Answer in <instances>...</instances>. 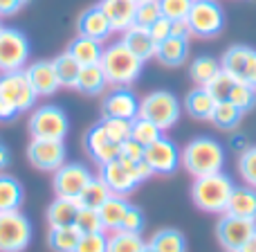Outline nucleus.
<instances>
[{
    "label": "nucleus",
    "mask_w": 256,
    "mask_h": 252,
    "mask_svg": "<svg viewBox=\"0 0 256 252\" xmlns=\"http://www.w3.org/2000/svg\"><path fill=\"white\" fill-rule=\"evenodd\" d=\"M142 66H144V61L126 48L124 41H115L108 48H104L102 70L106 75L108 86H112V88H128V86H132L140 79Z\"/></svg>",
    "instance_id": "1"
},
{
    "label": "nucleus",
    "mask_w": 256,
    "mask_h": 252,
    "mask_svg": "<svg viewBox=\"0 0 256 252\" xmlns=\"http://www.w3.org/2000/svg\"><path fill=\"white\" fill-rule=\"evenodd\" d=\"M182 167L194 178L220 173L222 167H225V149L214 137H194L182 149Z\"/></svg>",
    "instance_id": "2"
},
{
    "label": "nucleus",
    "mask_w": 256,
    "mask_h": 252,
    "mask_svg": "<svg viewBox=\"0 0 256 252\" xmlns=\"http://www.w3.org/2000/svg\"><path fill=\"white\" fill-rule=\"evenodd\" d=\"M234 182L225 173H212V176L194 178L191 185V200L200 212L207 214H225L227 205H230L232 191H234Z\"/></svg>",
    "instance_id": "3"
},
{
    "label": "nucleus",
    "mask_w": 256,
    "mask_h": 252,
    "mask_svg": "<svg viewBox=\"0 0 256 252\" xmlns=\"http://www.w3.org/2000/svg\"><path fill=\"white\" fill-rule=\"evenodd\" d=\"M38 99L34 93L32 84L27 81L25 70L18 72H0V102H2L4 111L12 115V120L18 113L32 111Z\"/></svg>",
    "instance_id": "4"
},
{
    "label": "nucleus",
    "mask_w": 256,
    "mask_h": 252,
    "mask_svg": "<svg viewBox=\"0 0 256 252\" xmlns=\"http://www.w3.org/2000/svg\"><path fill=\"white\" fill-rule=\"evenodd\" d=\"M182 115L180 99L168 90H153L146 97L140 99V117L153 122L162 131H168L178 124Z\"/></svg>",
    "instance_id": "5"
},
{
    "label": "nucleus",
    "mask_w": 256,
    "mask_h": 252,
    "mask_svg": "<svg viewBox=\"0 0 256 252\" xmlns=\"http://www.w3.org/2000/svg\"><path fill=\"white\" fill-rule=\"evenodd\" d=\"M32 54L30 39L16 27H0V72L25 70Z\"/></svg>",
    "instance_id": "6"
},
{
    "label": "nucleus",
    "mask_w": 256,
    "mask_h": 252,
    "mask_svg": "<svg viewBox=\"0 0 256 252\" xmlns=\"http://www.w3.org/2000/svg\"><path fill=\"white\" fill-rule=\"evenodd\" d=\"M32 223L20 209L0 212V252H25L32 243Z\"/></svg>",
    "instance_id": "7"
},
{
    "label": "nucleus",
    "mask_w": 256,
    "mask_h": 252,
    "mask_svg": "<svg viewBox=\"0 0 256 252\" xmlns=\"http://www.w3.org/2000/svg\"><path fill=\"white\" fill-rule=\"evenodd\" d=\"M70 131V120L66 111L52 104L34 108L30 117V133L36 140H66Z\"/></svg>",
    "instance_id": "8"
},
{
    "label": "nucleus",
    "mask_w": 256,
    "mask_h": 252,
    "mask_svg": "<svg viewBox=\"0 0 256 252\" xmlns=\"http://www.w3.org/2000/svg\"><path fill=\"white\" fill-rule=\"evenodd\" d=\"M186 23H189L194 36L214 39L225 27V12H222V7L216 0H194Z\"/></svg>",
    "instance_id": "9"
},
{
    "label": "nucleus",
    "mask_w": 256,
    "mask_h": 252,
    "mask_svg": "<svg viewBox=\"0 0 256 252\" xmlns=\"http://www.w3.org/2000/svg\"><path fill=\"white\" fill-rule=\"evenodd\" d=\"M92 173L86 164L81 162H66L63 167H58L52 173V189L56 194V198H72L79 200L81 191L88 187V182L92 180Z\"/></svg>",
    "instance_id": "10"
},
{
    "label": "nucleus",
    "mask_w": 256,
    "mask_h": 252,
    "mask_svg": "<svg viewBox=\"0 0 256 252\" xmlns=\"http://www.w3.org/2000/svg\"><path fill=\"white\" fill-rule=\"evenodd\" d=\"M66 158L68 149L63 140H36V137H32L30 146H27V160L38 171L54 173L58 167L66 164Z\"/></svg>",
    "instance_id": "11"
},
{
    "label": "nucleus",
    "mask_w": 256,
    "mask_h": 252,
    "mask_svg": "<svg viewBox=\"0 0 256 252\" xmlns=\"http://www.w3.org/2000/svg\"><path fill=\"white\" fill-rule=\"evenodd\" d=\"M222 70H227L236 81L256 88V50L250 45H232L220 59Z\"/></svg>",
    "instance_id": "12"
},
{
    "label": "nucleus",
    "mask_w": 256,
    "mask_h": 252,
    "mask_svg": "<svg viewBox=\"0 0 256 252\" xmlns=\"http://www.w3.org/2000/svg\"><path fill=\"white\" fill-rule=\"evenodd\" d=\"M144 160L150 164L153 173H158V176H171L182 164V151L178 149L176 142H171L168 137L162 135L153 144L146 146Z\"/></svg>",
    "instance_id": "13"
},
{
    "label": "nucleus",
    "mask_w": 256,
    "mask_h": 252,
    "mask_svg": "<svg viewBox=\"0 0 256 252\" xmlns=\"http://www.w3.org/2000/svg\"><path fill=\"white\" fill-rule=\"evenodd\" d=\"M256 232V221L250 218H238L232 214H222L220 221L216 225V236L225 250H236L238 252L245 245V241Z\"/></svg>",
    "instance_id": "14"
},
{
    "label": "nucleus",
    "mask_w": 256,
    "mask_h": 252,
    "mask_svg": "<svg viewBox=\"0 0 256 252\" xmlns=\"http://www.w3.org/2000/svg\"><path fill=\"white\" fill-rule=\"evenodd\" d=\"M104 117H122V120H135L140 117V99L132 90L115 88L104 99Z\"/></svg>",
    "instance_id": "15"
},
{
    "label": "nucleus",
    "mask_w": 256,
    "mask_h": 252,
    "mask_svg": "<svg viewBox=\"0 0 256 252\" xmlns=\"http://www.w3.org/2000/svg\"><path fill=\"white\" fill-rule=\"evenodd\" d=\"M99 178L108 185V189L112 191V196H124V198L128 194H132V191L137 189V185H140V182L135 180V176L130 173V169H128L120 158L112 160V162L102 164Z\"/></svg>",
    "instance_id": "16"
},
{
    "label": "nucleus",
    "mask_w": 256,
    "mask_h": 252,
    "mask_svg": "<svg viewBox=\"0 0 256 252\" xmlns=\"http://www.w3.org/2000/svg\"><path fill=\"white\" fill-rule=\"evenodd\" d=\"M25 77H27V81L32 84V88H34V93L38 95V97H50V95H54L58 88H61V81H58L52 61L27 63Z\"/></svg>",
    "instance_id": "17"
},
{
    "label": "nucleus",
    "mask_w": 256,
    "mask_h": 252,
    "mask_svg": "<svg viewBox=\"0 0 256 252\" xmlns=\"http://www.w3.org/2000/svg\"><path fill=\"white\" fill-rule=\"evenodd\" d=\"M84 146L88 151V155L92 160H97L99 164H106V162H112V160L120 158V144L108 140V135L104 133L102 126H92L88 133H86V140H84Z\"/></svg>",
    "instance_id": "18"
},
{
    "label": "nucleus",
    "mask_w": 256,
    "mask_h": 252,
    "mask_svg": "<svg viewBox=\"0 0 256 252\" xmlns=\"http://www.w3.org/2000/svg\"><path fill=\"white\" fill-rule=\"evenodd\" d=\"M76 32L79 36H88V39H97V41H106L112 34V27L108 16L104 14V9L99 5L86 9L76 21Z\"/></svg>",
    "instance_id": "19"
},
{
    "label": "nucleus",
    "mask_w": 256,
    "mask_h": 252,
    "mask_svg": "<svg viewBox=\"0 0 256 252\" xmlns=\"http://www.w3.org/2000/svg\"><path fill=\"white\" fill-rule=\"evenodd\" d=\"M99 7L104 9V14L108 16L110 21L112 32H124L128 27L135 25V9L137 5L130 3V0H102Z\"/></svg>",
    "instance_id": "20"
},
{
    "label": "nucleus",
    "mask_w": 256,
    "mask_h": 252,
    "mask_svg": "<svg viewBox=\"0 0 256 252\" xmlns=\"http://www.w3.org/2000/svg\"><path fill=\"white\" fill-rule=\"evenodd\" d=\"M189 57V39H180V36H168L162 43H158L155 50V59L166 68H180Z\"/></svg>",
    "instance_id": "21"
},
{
    "label": "nucleus",
    "mask_w": 256,
    "mask_h": 252,
    "mask_svg": "<svg viewBox=\"0 0 256 252\" xmlns=\"http://www.w3.org/2000/svg\"><path fill=\"white\" fill-rule=\"evenodd\" d=\"M122 41H124L126 48L130 50L132 54H137L142 61H148V59L155 57L158 43L153 41V36H150V32L146 30V27H140V25L128 27L124 32V36H122Z\"/></svg>",
    "instance_id": "22"
},
{
    "label": "nucleus",
    "mask_w": 256,
    "mask_h": 252,
    "mask_svg": "<svg viewBox=\"0 0 256 252\" xmlns=\"http://www.w3.org/2000/svg\"><path fill=\"white\" fill-rule=\"evenodd\" d=\"M232 216L238 218H250V221H256V189L250 185L243 187H234L232 191L230 205H227V212Z\"/></svg>",
    "instance_id": "23"
},
{
    "label": "nucleus",
    "mask_w": 256,
    "mask_h": 252,
    "mask_svg": "<svg viewBox=\"0 0 256 252\" xmlns=\"http://www.w3.org/2000/svg\"><path fill=\"white\" fill-rule=\"evenodd\" d=\"M184 108L194 120H200V122H212V115H214V108H216V99L209 95L207 88L198 86L194 88L184 99Z\"/></svg>",
    "instance_id": "24"
},
{
    "label": "nucleus",
    "mask_w": 256,
    "mask_h": 252,
    "mask_svg": "<svg viewBox=\"0 0 256 252\" xmlns=\"http://www.w3.org/2000/svg\"><path fill=\"white\" fill-rule=\"evenodd\" d=\"M68 52L84 66H97L102 63V57H104V45L102 41L97 39H88V36H76L74 41L70 43Z\"/></svg>",
    "instance_id": "25"
},
{
    "label": "nucleus",
    "mask_w": 256,
    "mask_h": 252,
    "mask_svg": "<svg viewBox=\"0 0 256 252\" xmlns=\"http://www.w3.org/2000/svg\"><path fill=\"white\" fill-rule=\"evenodd\" d=\"M79 209H81L79 200H72V198H54L52 205L48 207V223H50V227H68V225H74Z\"/></svg>",
    "instance_id": "26"
},
{
    "label": "nucleus",
    "mask_w": 256,
    "mask_h": 252,
    "mask_svg": "<svg viewBox=\"0 0 256 252\" xmlns=\"http://www.w3.org/2000/svg\"><path fill=\"white\" fill-rule=\"evenodd\" d=\"M128 207H130V203H128L124 196H110V198L99 207V216H102L104 232H117L120 230Z\"/></svg>",
    "instance_id": "27"
},
{
    "label": "nucleus",
    "mask_w": 256,
    "mask_h": 252,
    "mask_svg": "<svg viewBox=\"0 0 256 252\" xmlns=\"http://www.w3.org/2000/svg\"><path fill=\"white\" fill-rule=\"evenodd\" d=\"M106 86H108V81H106V75H104V70H102V63H97V66L81 68L74 88L84 95H99L106 90Z\"/></svg>",
    "instance_id": "28"
},
{
    "label": "nucleus",
    "mask_w": 256,
    "mask_h": 252,
    "mask_svg": "<svg viewBox=\"0 0 256 252\" xmlns=\"http://www.w3.org/2000/svg\"><path fill=\"white\" fill-rule=\"evenodd\" d=\"M22 185L14 176L0 173V212H14L22 205Z\"/></svg>",
    "instance_id": "29"
},
{
    "label": "nucleus",
    "mask_w": 256,
    "mask_h": 252,
    "mask_svg": "<svg viewBox=\"0 0 256 252\" xmlns=\"http://www.w3.org/2000/svg\"><path fill=\"white\" fill-rule=\"evenodd\" d=\"M220 70H222V66H220V61H218V59L209 57V54H202V57H198V59H194V61H191L189 77L194 79L196 86H202V88H204V86H207Z\"/></svg>",
    "instance_id": "30"
},
{
    "label": "nucleus",
    "mask_w": 256,
    "mask_h": 252,
    "mask_svg": "<svg viewBox=\"0 0 256 252\" xmlns=\"http://www.w3.org/2000/svg\"><path fill=\"white\" fill-rule=\"evenodd\" d=\"M148 245L155 252H186V239L180 230H173V227H166V230H160L150 236Z\"/></svg>",
    "instance_id": "31"
},
{
    "label": "nucleus",
    "mask_w": 256,
    "mask_h": 252,
    "mask_svg": "<svg viewBox=\"0 0 256 252\" xmlns=\"http://www.w3.org/2000/svg\"><path fill=\"white\" fill-rule=\"evenodd\" d=\"M52 63H54V70H56V77H58V81H61V86L74 88L76 79H79V72H81V63L76 61L70 52H63V54H58V57H54Z\"/></svg>",
    "instance_id": "32"
},
{
    "label": "nucleus",
    "mask_w": 256,
    "mask_h": 252,
    "mask_svg": "<svg viewBox=\"0 0 256 252\" xmlns=\"http://www.w3.org/2000/svg\"><path fill=\"white\" fill-rule=\"evenodd\" d=\"M81 239V232L74 225L68 227H50V236L48 243L54 252H74L76 243Z\"/></svg>",
    "instance_id": "33"
},
{
    "label": "nucleus",
    "mask_w": 256,
    "mask_h": 252,
    "mask_svg": "<svg viewBox=\"0 0 256 252\" xmlns=\"http://www.w3.org/2000/svg\"><path fill=\"white\" fill-rule=\"evenodd\" d=\"M112 196V191L108 189V185L102 180V178H92L88 182L84 191L79 196V205L81 207H90V209H99L108 198Z\"/></svg>",
    "instance_id": "34"
},
{
    "label": "nucleus",
    "mask_w": 256,
    "mask_h": 252,
    "mask_svg": "<svg viewBox=\"0 0 256 252\" xmlns=\"http://www.w3.org/2000/svg\"><path fill=\"white\" fill-rule=\"evenodd\" d=\"M146 243L142 234H132V232H108V250L106 252H144Z\"/></svg>",
    "instance_id": "35"
},
{
    "label": "nucleus",
    "mask_w": 256,
    "mask_h": 252,
    "mask_svg": "<svg viewBox=\"0 0 256 252\" xmlns=\"http://www.w3.org/2000/svg\"><path fill=\"white\" fill-rule=\"evenodd\" d=\"M240 117H243V111L236 108L232 102H216V108H214L212 122L222 131H232V128L238 126Z\"/></svg>",
    "instance_id": "36"
},
{
    "label": "nucleus",
    "mask_w": 256,
    "mask_h": 252,
    "mask_svg": "<svg viewBox=\"0 0 256 252\" xmlns=\"http://www.w3.org/2000/svg\"><path fill=\"white\" fill-rule=\"evenodd\" d=\"M99 126L104 128V133L108 135V140L115 142V144H124L126 140H130V120H122V117H104L99 122Z\"/></svg>",
    "instance_id": "37"
},
{
    "label": "nucleus",
    "mask_w": 256,
    "mask_h": 252,
    "mask_svg": "<svg viewBox=\"0 0 256 252\" xmlns=\"http://www.w3.org/2000/svg\"><path fill=\"white\" fill-rule=\"evenodd\" d=\"M162 137V128L155 126L153 122L144 120V117H135L132 120V128H130V140L140 142L142 146H148L153 144L155 140Z\"/></svg>",
    "instance_id": "38"
},
{
    "label": "nucleus",
    "mask_w": 256,
    "mask_h": 252,
    "mask_svg": "<svg viewBox=\"0 0 256 252\" xmlns=\"http://www.w3.org/2000/svg\"><path fill=\"white\" fill-rule=\"evenodd\" d=\"M234 86H236L234 77H232L227 70H220L207 86H204V88L209 90V95H212L216 102H227L230 95H232V90H234Z\"/></svg>",
    "instance_id": "39"
},
{
    "label": "nucleus",
    "mask_w": 256,
    "mask_h": 252,
    "mask_svg": "<svg viewBox=\"0 0 256 252\" xmlns=\"http://www.w3.org/2000/svg\"><path fill=\"white\" fill-rule=\"evenodd\" d=\"M238 173L245 180V185L256 189V144L248 146L238 155Z\"/></svg>",
    "instance_id": "40"
},
{
    "label": "nucleus",
    "mask_w": 256,
    "mask_h": 252,
    "mask_svg": "<svg viewBox=\"0 0 256 252\" xmlns=\"http://www.w3.org/2000/svg\"><path fill=\"white\" fill-rule=\"evenodd\" d=\"M227 102H232L236 108H240L243 113L252 111V108L256 106V88L243 84V81H236V86H234V90H232V95H230Z\"/></svg>",
    "instance_id": "41"
},
{
    "label": "nucleus",
    "mask_w": 256,
    "mask_h": 252,
    "mask_svg": "<svg viewBox=\"0 0 256 252\" xmlns=\"http://www.w3.org/2000/svg\"><path fill=\"white\" fill-rule=\"evenodd\" d=\"M74 227L81 234H92V232H102V216H99V209H90V207H81L76 214Z\"/></svg>",
    "instance_id": "42"
},
{
    "label": "nucleus",
    "mask_w": 256,
    "mask_h": 252,
    "mask_svg": "<svg viewBox=\"0 0 256 252\" xmlns=\"http://www.w3.org/2000/svg\"><path fill=\"white\" fill-rule=\"evenodd\" d=\"M158 3L164 18H168V21H184L191 12L194 0H158Z\"/></svg>",
    "instance_id": "43"
},
{
    "label": "nucleus",
    "mask_w": 256,
    "mask_h": 252,
    "mask_svg": "<svg viewBox=\"0 0 256 252\" xmlns=\"http://www.w3.org/2000/svg\"><path fill=\"white\" fill-rule=\"evenodd\" d=\"M158 18H162V12H160V3L158 0H146V3L137 5L135 9V25L146 27L148 30Z\"/></svg>",
    "instance_id": "44"
},
{
    "label": "nucleus",
    "mask_w": 256,
    "mask_h": 252,
    "mask_svg": "<svg viewBox=\"0 0 256 252\" xmlns=\"http://www.w3.org/2000/svg\"><path fill=\"white\" fill-rule=\"evenodd\" d=\"M108 250V234L106 232H92V234H81L74 252H106Z\"/></svg>",
    "instance_id": "45"
},
{
    "label": "nucleus",
    "mask_w": 256,
    "mask_h": 252,
    "mask_svg": "<svg viewBox=\"0 0 256 252\" xmlns=\"http://www.w3.org/2000/svg\"><path fill=\"white\" fill-rule=\"evenodd\" d=\"M120 230L124 232H132V234H142V230H144V214H142L140 207H135V205H130L124 216V221H122V227Z\"/></svg>",
    "instance_id": "46"
},
{
    "label": "nucleus",
    "mask_w": 256,
    "mask_h": 252,
    "mask_svg": "<svg viewBox=\"0 0 256 252\" xmlns=\"http://www.w3.org/2000/svg\"><path fill=\"white\" fill-rule=\"evenodd\" d=\"M146 146H142L135 140H126L124 144H120V158L122 160H142L144 158Z\"/></svg>",
    "instance_id": "47"
},
{
    "label": "nucleus",
    "mask_w": 256,
    "mask_h": 252,
    "mask_svg": "<svg viewBox=\"0 0 256 252\" xmlns=\"http://www.w3.org/2000/svg\"><path fill=\"white\" fill-rule=\"evenodd\" d=\"M148 32H150V36H153L155 43H162L164 39H168V36H171V21H168V18H164V16L158 18V21L148 27Z\"/></svg>",
    "instance_id": "48"
},
{
    "label": "nucleus",
    "mask_w": 256,
    "mask_h": 252,
    "mask_svg": "<svg viewBox=\"0 0 256 252\" xmlns=\"http://www.w3.org/2000/svg\"><path fill=\"white\" fill-rule=\"evenodd\" d=\"M30 0H0V16H14L18 14Z\"/></svg>",
    "instance_id": "49"
},
{
    "label": "nucleus",
    "mask_w": 256,
    "mask_h": 252,
    "mask_svg": "<svg viewBox=\"0 0 256 252\" xmlns=\"http://www.w3.org/2000/svg\"><path fill=\"white\" fill-rule=\"evenodd\" d=\"M171 36H180V39H189V36H194L191 34L189 23H186V18L184 21H171Z\"/></svg>",
    "instance_id": "50"
},
{
    "label": "nucleus",
    "mask_w": 256,
    "mask_h": 252,
    "mask_svg": "<svg viewBox=\"0 0 256 252\" xmlns=\"http://www.w3.org/2000/svg\"><path fill=\"white\" fill-rule=\"evenodd\" d=\"M238 252H256V232H254L252 236H250L248 241H245V245H243V248H240Z\"/></svg>",
    "instance_id": "51"
},
{
    "label": "nucleus",
    "mask_w": 256,
    "mask_h": 252,
    "mask_svg": "<svg viewBox=\"0 0 256 252\" xmlns=\"http://www.w3.org/2000/svg\"><path fill=\"white\" fill-rule=\"evenodd\" d=\"M232 142H234V149H238V151H243V149H248V144H245V135H236L234 137V140H232Z\"/></svg>",
    "instance_id": "52"
},
{
    "label": "nucleus",
    "mask_w": 256,
    "mask_h": 252,
    "mask_svg": "<svg viewBox=\"0 0 256 252\" xmlns=\"http://www.w3.org/2000/svg\"><path fill=\"white\" fill-rule=\"evenodd\" d=\"M9 120H12V115H9V113L4 111L2 102H0V122H9Z\"/></svg>",
    "instance_id": "53"
},
{
    "label": "nucleus",
    "mask_w": 256,
    "mask_h": 252,
    "mask_svg": "<svg viewBox=\"0 0 256 252\" xmlns=\"http://www.w3.org/2000/svg\"><path fill=\"white\" fill-rule=\"evenodd\" d=\"M144 252H155V250H153V248H150V245H148V243H146V248H144Z\"/></svg>",
    "instance_id": "54"
},
{
    "label": "nucleus",
    "mask_w": 256,
    "mask_h": 252,
    "mask_svg": "<svg viewBox=\"0 0 256 252\" xmlns=\"http://www.w3.org/2000/svg\"><path fill=\"white\" fill-rule=\"evenodd\" d=\"M130 3H135V5H142V3H146V0H130Z\"/></svg>",
    "instance_id": "55"
},
{
    "label": "nucleus",
    "mask_w": 256,
    "mask_h": 252,
    "mask_svg": "<svg viewBox=\"0 0 256 252\" xmlns=\"http://www.w3.org/2000/svg\"><path fill=\"white\" fill-rule=\"evenodd\" d=\"M4 149V144H2V142H0V151H2Z\"/></svg>",
    "instance_id": "56"
},
{
    "label": "nucleus",
    "mask_w": 256,
    "mask_h": 252,
    "mask_svg": "<svg viewBox=\"0 0 256 252\" xmlns=\"http://www.w3.org/2000/svg\"><path fill=\"white\" fill-rule=\"evenodd\" d=\"M0 18H2V16H0ZM0 27H2V23H0Z\"/></svg>",
    "instance_id": "57"
}]
</instances>
